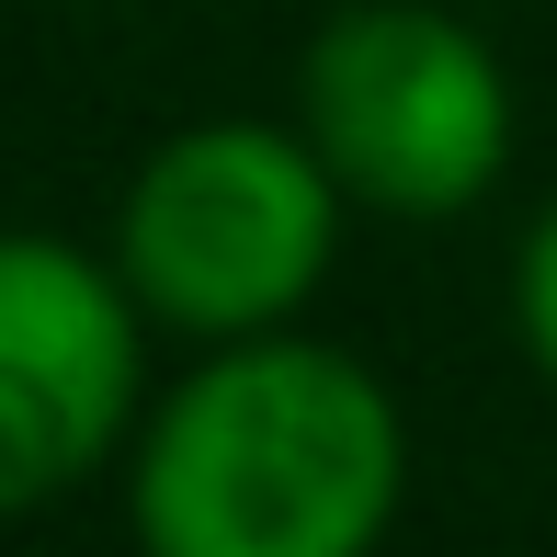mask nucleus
<instances>
[{
	"label": "nucleus",
	"instance_id": "nucleus-1",
	"mask_svg": "<svg viewBox=\"0 0 557 557\" xmlns=\"http://www.w3.org/2000/svg\"><path fill=\"white\" fill-rule=\"evenodd\" d=\"M410 490V421L342 342H216L125 455V512L160 557H364Z\"/></svg>",
	"mask_w": 557,
	"mask_h": 557
},
{
	"label": "nucleus",
	"instance_id": "nucleus-2",
	"mask_svg": "<svg viewBox=\"0 0 557 557\" xmlns=\"http://www.w3.org/2000/svg\"><path fill=\"white\" fill-rule=\"evenodd\" d=\"M342 216H352V194L308 148V125L216 114L137 160V183L114 206V273L183 342L285 331L331 285Z\"/></svg>",
	"mask_w": 557,
	"mask_h": 557
},
{
	"label": "nucleus",
	"instance_id": "nucleus-3",
	"mask_svg": "<svg viewBox=\"0 0 557 557\" xmlns=\"http://www.w3.org/2000/svg\"><path fill=\"white\" fill-rule=\"evenodd\" d=\"M296 125L364 216L444 227L512 171V81L433 0H342L296 58Z\"/></svg>",
	"mask_w": 557,
	"mask_h": 557
},
{
	"label": "nucleus",
	"instance_id": "nucleus-4",
	"mask_svg": "<svg viewBox=\"0 0 557 557\" xmlns=\"http://www.w3.org/2000/svg\"><path fill=\"white\" fill-rule=\"evenodd\" d=\"M148 421V308L114 250L0 227V523L103 478Z\"/></svg>",
	"mask_w": 557,
	"mask_h": 557
},
{
	"label": "nucleus",
	"instance_id": "nucleus-5",
	"mask_svg": "<svg viewBox=\"0 0 557 557\" xmlns=\"http://www.w3.org/2000/svg\"><path fill=\"white\" fill-rule=\"evenodd\" d=\"M512 331L535 352V375L557 387V206L523 227V262H512Z\"/></svg>",
	"mask_w": 557,
	"mask_h": 557
}]
</instances>
